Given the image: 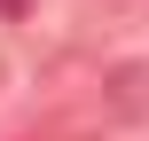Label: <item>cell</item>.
Listing matches in <instances>:
<instances>
[{
    "mask_svg": "<svg viewBox=\"0 0 149 141\" xmlns=\"http://www.w3.org/2000/svg\"><path fill=\"white\" fill-rule=\"evenodd\" d=\"M24 8H31V0H0V16H24Z\"/></svg>",
    "mask_w": 149,
    "mask_h": 141,
    "instance_id": "obj_1",
    "label": "cell"
}]
</instances>
